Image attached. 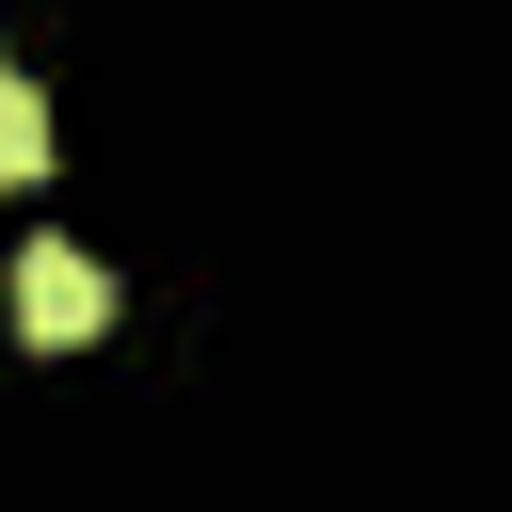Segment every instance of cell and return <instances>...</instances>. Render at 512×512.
I'll use <instances>...</instances> for the list:
<instances>
[{
    "instance_id": "cell-2",
    "label": "cell",
    "mask_w": 512,
    "mask_h": 512,
    "mask_svg": "<svg viewBox=\"0 0 512 512\" xmlns=\"http://www.w3.org/2000/svg\"><path fill=\"white\" fill-rule=\"evenodd\" d=\"M16 176H48V96H32V80H0V192H16Z\"/></svg>"
},
{
    "instance_id": "cell-1",
    "label": "cell",
    "mask_w": 512,
    "mask_h": 512,
    "mask_svg": "<svg viewBox=\"0 0 512 512\" xmlns=\"http://www.w3.org/2000/svg\"><path fill=\"white\" fill-rule=\"evenodd\" d=\"M96 320H112V272H96L80 240H32V256H16V336H32V352H80Z\"/></svg>"
}]
</instances>
